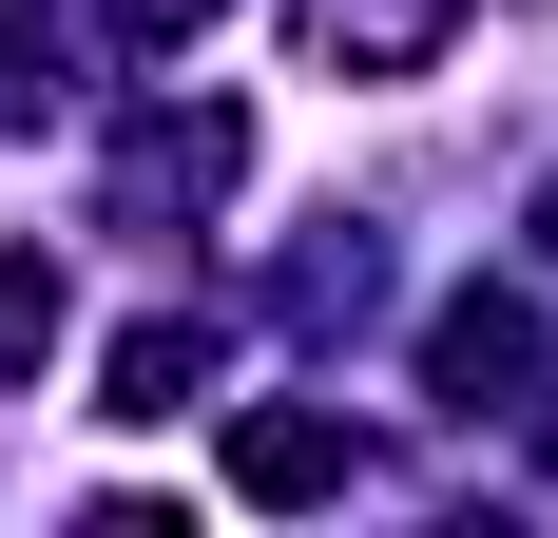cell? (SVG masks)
Here are the masks:
<instances>
[{
    "label": "cell",
    "instance_id": "cell-1",
    "mask_svg": "<svg viewBox=\"0 0 558 538\" xmlns=\"http://www.w3.org/2000/svg\"><path fill=\"white\" fill-rule=\"evenodd\" d=\"M444 404H539V308L520 289H462L444 308Z\"/></svg>",
    "mask_w": 558,
    "mask_h": 538
},
{
    "label": "cell",
    "instance_id": "cell-2",
    "mask_svg": "<svg viewBox=\"0 0 558 538\" xmlns=\"http://www.w3.org/2000/svg\"><path fill=\"white\" fill-rule=\"evenodd\" d=\"M231 500H347V424L251 404V424H231Z\"/></svg>",
    "mask_w": 558,
    "mask_h": 538
},
{
    "label": "cell",
    "instance_id": "cell-3",
    "mask_svg": "<svg viewBox=\"0 0 558 538\" xmlns=\"http://www.w3.org/2000/svg\"><path fill=\"white\" fill-rule=\"evenodd\" d=\"M193 193H231V115H155V135H135V173H116V212H135V231L193 212Z\"/></svg>",
    "mask_w": 558,
    "mask_h": 538
},
{
    "label": "cell",
    "instance_id": "cell-4",
    "mask_svg": "<svg viewBox=\"0 0 558 538\" xmlns=\"http://www.w3.org/2000/svg\"><path fill=\"white\" fill-rule=\"evenodd\" d=\"M193 384H213V327H116V384H97V404H116V424H173V404H193Z\"/></svg>",
    "mask_w": 558,
    "mask_h": 538
},
{
    "label": "cell",
    "instance_id": "cell-5",
    "mask_svg": "<svg viewBox=\"0 0 558 538\" xmlns=\"http://www.w3.org/2000/svg\"><path fill=\"white\" fill-rule=\"evenodd\" d=\"M20 366H58V269L39 250H0V384H20Z\"/></svg>",
    "mask_w": 558,
    "mask_h": 538
},
{
    "label": "cell",
    "instance_id": "cell-6",
    "mask_svg": "<svg viewBox=\"0 0 558 538\" xmlns=\"http://www.w3.org/2000/svg\"><path fill=\"white\" fill-rule=\"evenodd\" d=\"M58 97V20H39V0H0V115H39Z\"/></svg>",
    "mask_w": 558,
    "mask_h": 538
},
{
    "label": "cell",
    "instance_id": "cell-7",
    "mask_svg": "<svg viewBox=\"0 0 558 538\" xmlns=\"http://www.w3.org/2000/svg\"><path fill=\"white\" fill-rule=\"evenodd\" d=\"M193 20H213V0H116V39H193Z\"/></svg>",
    "mask_w": 558,
    "mask_h": 538
},
{
    "label": "cell",
    "instance_id": "cell-8",
    "mask_svg": "<svg viewBox=\"0 0 558 538\" xmlns=\"http://www.w3.org/2000/svg\"><path fill=\"white\" fill-rule=\"evenodd\" d=\"M539 231H558V193H539Z\"/></svg>",
    "mask_w": 558,
    "mask_h": 538
}]
</instances>
